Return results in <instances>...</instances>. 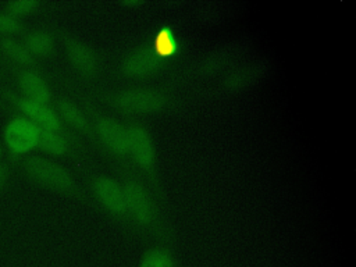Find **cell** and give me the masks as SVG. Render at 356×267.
I'll return each instance as SVG.
<instances>
[{
	"mask_svg": "<svg viewBox=\"0 0 356 267\" xmlns=\"http://www.w3.org/2000/svg\"><path fill=\"white\" fill-rule=\"evenodd\" d=\"M21 168L25 175L38 185L58 192H71L74 189L71 174L51 160L39 156H28L21 161Z\"/></svg>",
	"mask_w": 356,
	"mask_h": 267,
	"instance_id": "obj_1",
	"label": "cell"
},
{
	"mask_svg": "<svg viewBox=\"0 0 356 267\" xmlns=\"http://www.w3.org/2000/svg\"><path fill=\"white\" fill-rule=\"evenodd\" d=\"M39 134L40 128L35 122L18 114L13 117L3 129L4 147L13 159L25 156L38 147Z\"/></svg>",
	"mask_w": 356,
	"mask_h": 267,
	"instance_id": "obj_2",
	"label": "cell"
},
{
	"mask_svg": "<svg viewBox=\"0 0 356 267\" xmlns=\"http://www.w3.org/2000/svg\"><path fill=\"white\" fill-rule=\"evenodd\" d=\"M0 92L3 100L11 104L28 120L35 122L40 129H50L61 134V118L53 108H50V106L29 100L22 95L11 90L10 88H1Z\"/></svg>",
	"mask_w": 356,
	"mask_h": 267,
	"instance_id": "obj_3",
	"label": "cell"
},
{
	"mask_svg": "<svg viewBox=\"0 0 356 267\" xmlns=\"http://www.w3.org/2000/svg\"><path fill=\"white\" fill-rule=\"evenodd\" d=\"M14 75L17 85L21 90L19 95L46 106L51 103V90L43 76L35 70L17 67L14 70Z\"/></svg>",
	"mask_w": 356,
	"mask_h": 267,
	"instance_id": "obj_4",
	"label": "cell"
},
{
	"mask_svg": "<svg viewBox=\"0 0 356 267\" xmlns=\"http://www.w3.org/2000/svg\"><path fill=\"white\" fill-rule=\"evenodd\" d=\"M165 97L156 90H127L118 95L117 104L127 111H154L164 106Z\"/></svg>",
	"mask_w": 356,
	"mask_h": 267,
	"instance_id": "obj_5",
	"label": "cell"
},
{
	"mask_svg": "<svg viewBox=\"0 0 356 267\" xmlns=\"http://www.w3.org/2000/svg\"><path fill=\"white\" fill-rule=\"evenodd\" d=\"M128 135V152L132 153L134 159L143 167H149L154 161V147L149 134L139 128L134 127L127 131Z\"/></svg>",
	"mask_w": 356,
	"mask_h": 267,
	"instance_id": "obj_6",
	"label": "cell"
},
{
	"mask_svg": "<svg viewBox=\"0 0 356 267\" xmlns=\"http://www.w3.org/2000/svg\"><path fill=\"white\" fill-rule=\"evenodd\" d=\"M124 189L125 207L138 221L149 222L152 218V204L146 192L136 184H128Z\"/></svg>",
	"mask_w": 356,
	"mask_h": 267,
	"instance_id": "obj_7",
	"label": "cell"
},
{
	"mask_svg": "<svg viewBox=\"0 0 356 267\" xmlns=\"http://www.w3.org/2000/svg\"><path fill=\"white\" fill-rule=\"evenodd\" d=\"M95 191H96L99 199L110 210H113L115 213L127 211L124 189L114 179L107 178V177L97 178L95 182Z\"/></svg>",
	"mask_w": 356,
	"mask_h": 267,
	"instance_id": "obj_8",
	"label": "cell"
},
{
	"mask_svg": "<svg viewBox=\"0 0 356 267\" xmlns=\"http://www.w3.org/2000/svg\"><path fill=\"white\" fill-rule=\"evenodd\" d=\"M97 131L102 139L117 153L128 152V135L127 131L111 118H100L96 122Z\"/></svg>",
	"mask_w": 356,
	"mask_h": 267,
	"instance_id": "obj_9",
	"label": "cell"
},
{
	"mask_svg": "<svg viewBox=\"0 0 356 267\" xmlns=\"http://www.w3.org/2000/svg\"><path fill=\"white\" fill-rule=\"evenodd\" d=\"M0 51L6 58L15 64V67L31 68L36 63L35 57L28 51L24 43L13 36H0Z\"/></svg>",
	"mask_w": 356,
	"mask_h": 267,
	"instance_id": "obj_10",
	"label": "cell"
},
{
	"mask_svg": "<svg viewBox=\"0 0 356 267\" xmlns=\"http://www.w3.org/2000/svg\"><path fill=\"white\" fill-rule=\"evenodd\" d=\"M160 64L159 57L152 49H139L134 51L124 63L125 72L131 75H143L154 71Z\"/></svg>",
	"mask_w": 356,
	"mask_h": 267,
	"instance_id": "obj_11",
	"label": "cell"
},
{
	"mask_svg": "<svg viewBox=\"0 0 356 267\" xmlns=\"http://www.w3.org/2000/svg\"><path fill=\"white\" fill-rule=\"evenodd\" d=\"M22 43L35 58L49 56L54 46L51 35L43 29L25 31Z\"/></svg>",
	"mask_w": 356,
	"mask_h": 267,
	"instance_id": "obj_12",
	"label": "cell"
},
{
	"mask_svg": "<svg viewBox=\"0 0 356 267\" xmlns=\"http://www.w3.org/2000/svg\"><path fill=\"white\" fill-rule=\"evenodd\" d=\"M67 53L71 61L83 71H93L96 65V57L93 51L81 42L68 40L67 42Z\"/></svg>",
	"mask_w": 356,
	"mask_h": 267,
	"instance_id": "obj_13",
	"label": "cell"
},
{
	"mask_svg": "<svg viewBox=\"0 0 356 267\" xmlns=\"http://www.w3.org/2000/svg\"><path fill=\"white\" fill-rule=\"evenodd\" d=\"M38 147L46 153L60 156V154L67 153L68 143L60 132L50 131V129H40Z\"/></svg>",
	"mask_w": 356,
	"mask_h": 267,
	"instance_id": "obj_14",
	"label": "cell"
},
{
	"mask_svg": "<svg viewBox=\"0 0 356 267\" xmlns=\"http://www.w3.org/2000/svg\"><path fill=\"white\" fill-rule=\"evenodd\" d=\"M57 110H58L57 114H60L72 127L78 129H83L86 127L88 124L86 117L83 115L81 108L75 103H72L70 99H58Z\"/></svg>",
	"mask_w": 356,
	"mask_h": 267,
	"instance_id": "obj_15",
	"label": "cell"
},
{
	"mask_svg": "<svg viewBox=\"0 0 356 267\" xmlns=\"http://www.w3.org/2000/svg\"><path fill=\"white\" fill-rule=\"evenodd\" d=\"M39 6L40 3L38 0H10L4 3L3 11L19 19V17L35 13L39 8Z\"/></svg>",
	"mask_w": 356,
	"mask_h": 267,
	"instance_id": "obj_16",
	"label": "cell"
},
{
	"mask_svg": "<svg viewBox=\"0 0 356 267\" xmlns=\"http://www.w3.org/2000/svg\"><path fill=\"white\" fill-rule=\"evenodd\" d=\"M24 33H25V26L18 18L4 11H0V36L24 35Z\"/></svg>",
	"mask_w": 356,
	"mask_h": 267,
	"instance_id": "obj_17",
	"label": "cell"
},
{
	"mask_svg": "<svg viewBox=\"0 0 356 267\" xmlns=\"http://www.w3.org/2000/svg\"><path fill=\"white\" fill-rule=\"evenodd\" d=\"M140 267H172V260L167 252L153 250L143 257Z\"/></svg>",
	"mask_w": 356,
	"mask_h": 267,
	"instance_id": "obj_18",
	"label": "cell"
},
{
	"mask_svg": "<svg viewBox=\"0 0 356 267\" xmlns=\"http://www.w3.org/2000/svg\"><path fill=\"white\" fill-rule=\"evenodd\" d=\"M7 178H8V172H7V168L4 164L0 163V191L6 186L7 184Z\"/></svg>",
	"mask_w": 356,
	"mask_h": 267,
	"instance_id": "obj_19",
	"label": "cell"
},
{
	"mask_svg": "<svg viewBox=\"0 0 356 267\" xmlns=\"http://www.w3.org/2000/svg\"><path fill=\"white\" fill-rule=\"evenodd\" d=\"M3 156H4V149H3V146L0 145V161H1V159H3Z\"/></svg>",
	"mask_w": 356,
	"mask_h": 267,
	"instance_id": "obj_20",
	"label": "cell"
}]
</instances>
